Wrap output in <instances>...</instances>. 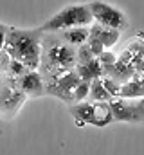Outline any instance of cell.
I'll return each mask as SVG.
<instances>
[{
  "label": "cell",
  "mask_w": 144,
  "mask_h": 155,
  "mask_svg": "<svg viewBox=\"0 0 144 155\" xmlns=\"http://www.w3.org/2000/svg\"><path fill=\"white\" fill-rule=\"evenodd\" d=\"M77 67V49L65 43L58 33H41V63L40 74L45 83L76 71Z\"/></svg>",
  "instance_id": "1"
},
{
  "label": "cell",
  "mask_w": 144,
  "mask_h": 155,
  "mask_svg": "<svg viewBox=\"0 0 144 155\" xmlns=\"http://www.w3.org/2000/svg\"><path fill=\"white\" fill-rule=\"evenodd\" d=\"M4 51L11 60L20 61L29 71H38L41 63V33L38 29H9Z\"/></svg>",
  "instance_id": "2"
},
{
  "label": "cell",
  "mask_w": 144,
  "mask_h": 155,
  "mask_svg": "<svg viewBox=\"0 0 144 155\" xmlns=\"http://www.w3.org/2000/svg\"><path fill=\"white\" fill-rule=\"evenodd\" d=\"M94 25V16L88 5H69L61 11H58L54 16H51L41 27H38L40 33H61L74 27H90Z\"/></svg>",
  "instance_id": "3"
},
{
  "label": "cell",
  "mask_w": 144,
  "mask_h": 155,
  "mask_svg": "<svg viewBox=\"0 0 144 155\" xmlns=\"http://www.w3.org/2000/svg\"><path fill=\"white\" fill-rule=\"evenodd\" d=\"M77 126H96L105 128L113 121V114L110 108V103H76L69 108Z\"/></svg>",
  "instance_id": "4"
},
{
  "label": "cell",
  "mask_w": 144,
  "mask_h": 155,
  "mask_svg": "<svg viewBox=\"0 0 144 155\" xmlns=\"http://www.w3.org/2000/svg\"><path fill=\"white\" fill-rule=\"evenodd\" d=\"M110 108L113 114V121L144 123V97H137V99L113 97L110 101Z\"/></svg>",
  "instance_id": "5"
},
{
  "label": "cell",
  "mask_w": 144,
  "mask_h": 155,
  "mask_svg": "<svg viewBox=\"0 0 144 155\" xmlns=\"http://www.w3.org/2000/svg\"><path fill=\"white\" fill-rule=\"evenodd\" d=\"M81 81L83 79L77 74V71H72V72H67L63 76L45 83V94L54 96V97L67 101V103H74V96H76V90H77Z\"/></svg>",
  "instance_id": "6"
},
{
  "label": "cell",
  "mask_w": 144,
  "mask_h": 155,
  "mask_svg": "<svg viewBox=\"0 0 144 155\" xmlns=\"http://www.w3.org/2000/svg\"><path fill=\"white\" fill-rule=\"evenodd\" d=\"M88 7L92 11L94 24L105 25V27H110V29H117V31H123V29L128 27L126 16L119 9H115L113 5H108L105 2H90Z\"/></svg>",
  "instance_id": "7"
},
{
  "label": "cell",
  "mask_w": 144,
  "mask_h": 155,
  "mask_svg": "<svg viewBox=\"0 0 144 155\" xmlns=\"http://www.w3.org/2000/svg\"><path fill=\"white\" fill-rule=\"evenodd\" d=\"M24 101H25V96L16 87V81L7 78L5 85L0 88V117H5V119L15 117L20 107L24 105Z\"/></svg>",
  "instance_id": "8"
},
{
  "label": "cell",
  "mask_w": 144,
  "mask_h": 155,
  "mask_svg": "<svg viewBox=\"0 0 144 155\" xmlns=\"http://www.w3.org/2000/svg\"><path fill=\"white\" fill-rule=\"evenodd\" d=\"M121 36V31L117 29H110L105 25H99V24H94L90 27V38L87 41V45L92 49V52L99 58L105 51H108L110 47H113L117 43V40Z\"/></svg>",
  "instance_id": "9"
},
{
  "label": "cell",
  "mask_w": 144,
  "mask_h": 155,
  "mask_svg": "<svg viewBox=\"0 0 144 155\" xmlns=\"http://www.w3.org/2000/svg\"><path fill=\"white\" fill-rule=\"evenodd\" d=\"M15 81L25 97H40L45 94V79L40 74V71H27Z\"/></svg>",
  "instance_id": "10"
},
{
  "label": "cell",
  "mask_w": 144,
  "mask_h": 155,
  "mask_svg": "<svg viewBox=\"0 0 144 155\" xmlns=\"http://www.w3.org/2000/svg\"><path fill=\"white\" fill-rule=\"evenodd\" d=\"M92 27V25H90ZM90 27H74V29H67V31H61L58 33L60 38L63 40L65 43H69L72 47L79 49L81 45H85L88 38H90Z\"/></svg>",
  "instance_id": "11"
},
{
  "label": "cell",
  "mask_w": 144,
  "mask_h": 155,
  "mask_svg": "<svg viewBox=\"0 0 144 155\" xmlns=\"http://www.w3.org/2000/svg\"><path fill=\"white\" fill-rule=\"evenodd\" d=\"M76 71H77V74L81 76V79H85V81L101 79V78L105 76V69H103L99 58H96V60H92V61H88V63H81V65H77Z\"/></svg>",
  "instance_id": "12"
},
{
  "label": "cell",
  "mask_w": 144,
  "mask_h": 155,
  "mask_svg": "<svg viewBox=\"0 0 144 155\" xmlns=\"http://www.w3.org/2000/svg\"><path fill=\"white\" fill-rule=\"evenodd\" d=\"M119 97H124V99L144 97V78L133 76V79H130V81H126L124 85H121Z\"/></svg>",
  "instance_id": "13"
},
{
  "label": "cell",
  "mask_w": 144,
  "mask_h": 155,
  "mask_svg": "<svg viewBox=\"0 0 144 155\" xmlns=\"http://www.w3.org/2000/svg\"><path fill=\"white\" fill-rule=\"evenodd\" d=\"M88 97H90V101H94V103H110V101L113 99L112 94L106 90V87L103 85L101 79H94V81H92Z\"/></svg>",
  "instance_id": "14"
},
{
  "label": "cell",
  "mask_w": 144,
  "mask_h": 155,
  "mask_svg": "<svg viewBox=\"0 0 144 155\" xmlns=\"http://www.w3.org/2000/svg\"><path fill=\"white\" fill-rule=\"evenodd\" d=\"M7 35H9V27H5L4 24H0V52H4V49H5Z\"/></svg>",
  "instance_id": "15"
},
{
  "label": "cell",
  "mask_w": 144,
  "mask_h": 155,
  "mask_svg": "<svg viewBox=\"0 0 144 155\" xmlns=\"http://www.w3.org/2000/svg\"><path fill=\"white\" fill-rule=\"evenodd\" d=\"M135 76L144 78V56L139 60V63H137V67H135Z\"/></svg>",
  "instance_id": "16"
},
{
  "label": "cell",
  "mask_w": 144,
  "mask_h": 155,
  "mask_svg": "<svg viewBox=\"0 0 144 155\" xmlns=\"http://www.w3.org/2000/svg\"><path fill=\"white\" fill-rule=\"evenodd\" d=\"M9 60V56L5 54V51L4 52H0V69H4V65H5V61Z\"/></svg>",
  "instance_id": "17"
},
{
  "label": "cell",
  "mask_w": 144,
  "mask_h": 155,
  "mask_svg": "<svg viewBox=\"0 0 144 155\" xmlns=\"http://www.w3.org/2000/svg\"><path fill=\"white\" fill-rule=\"evenodd\" d=\"M5 81H7V76H5V74H4V71L0 69V88L5 85Z\"/></svg>",
  "instance_id": "18"
}]
</instances>
